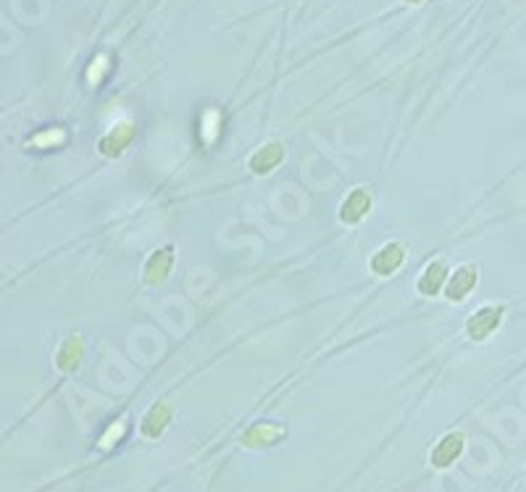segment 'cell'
I'll return each instance as SVG.
<instances>
[{
    "instance_id": "cell-1",
    "label": "cell",
    "mask_w": 526,
    "mask_h": 492,
    "mask_svg": "<svg viewBox=\"0 0 526 492\" xmlns=\"http://www.w3.org/2000/svg\"><path fill=\"white\" fill-rule=\"evenodd\" d=\"M503 308H481L477 316L468 318V334L474 340H484L490 332H494V327L500 324Z\"/></svg>"
},
{
    "instance_id": "cell-2",
    "label": "cell",
    "mask_w": 526,
    "mask_h": 492,
    "mask_svg": "<svg viewBox=\"0 0 526 492\" xmlns=\"http://www.w3.org/2000/svg\"><path fill=\"white\" fill-rule=\"evenodd\" d=\"M477 285V269L474 266H463L453 274V279H450V285H447V298L450 301H463L471 290Z\"/></svg>"
},
{
    "instance_id": "cell-3",
    "label": "cell",
    "mask_w": 526,
    "mask_h": 492,
    "mask_svg": "<svg viewBox=\"0 0 526 492\" xmlns=\"http://www.w3.org/2000/svg\"><path fill=\"white\" fill-rule=\"evenodd\" d=\"M368 206H371V198H368V192L366 190H355L345 200V206H342V211H339V219L345 224H355V222H361L363 216H366V211Z\"/></svg>"
},
{
    "instance_id": "cell-4",
    "label": "cell",
    "mask_w": 526,
    "mask_h": 492,
    "mask_svg": "<svg viewBox=\"0 0 526 492\" xmlns=\"http://www.w3.org/2000/svg\"><path fill=\"white\" fill-rule=\"evenodd\" d=\"M282 156H285V148L279 143H272V145H266L263 150L255 153L250 166H253V172H258V174H269L274 166L282 161Z\"/></svg>"
},
{
    "instance_id": "cell-5",
    "label": "cell",
    "mask_w": 526,
    "mask_h": 492,
    "mask_svg": "<svg viewBox=\"0 0 526 492\" xmlns=\"http://www.w3.org/2000/svg\"><path fill=\"white\" fill-rule=\"evenodd\" d=\"M400 263H403V248L400 245H387L382 253L374 255L371 269L376 271V274H392Z\"/></svg>"
},
{
    "instance_id": "cell-6",
    "label": "cell",
    "mask_w": 526,
    "mask_h": 492,
    "mask_svg": "<svg viewBox=\"0 0 526 492\" xmlns=\"http://www.w3.org/2000/svg\"><path fill=\"white\" fill-rule=\"evenodd\" d=\"M171 258H174L171 248H160L158 253L150 258V263H147V282L156 285L160 279H166V274L171 269Z\"/></svg>"
},
{
    "instance_id": "cell-7",
    "label": "cell",
    "mask_w": 526,
    "mask_h": 492,
    "mask_svg": "<svg viewBox=\"0 0 526 492\" xmlns=\"http://www.w3.org/2000/svg\"><path fill=\"white\" fill-rule=\"evenodd\" d=\"M445 279H447L445 263H440V261H437V263H431L429 269L424 271V277H421V282H418V290H421L424 295H437Z\"/></svg>"
},
{
    "instance_id": "cell-8",
    "label": "cell",
    "mask_w": 526,
    "mask_h": 492,
    "mask_svg": "<svg viewBox=\"0 0 526 492\" xmlns=\"http://www.w3.org/2000/svg\"><path fill=\"white\" fill-rule=\"evenodd\" d=\"M458 450H461V437L455 434V437H450L437 453H434V460L440 463V466H445V463H450V458H455L458 456Z\"/></svg>"
}]
</instances>
